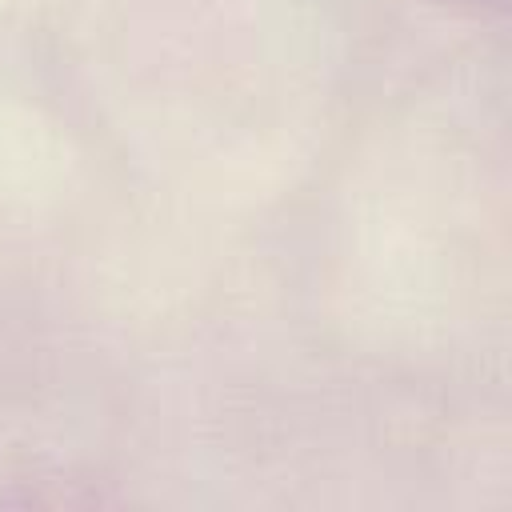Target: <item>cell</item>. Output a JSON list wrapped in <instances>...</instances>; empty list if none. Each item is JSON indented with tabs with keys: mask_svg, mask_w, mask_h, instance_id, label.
Segmentation results:
<instances>
[]
</instances>
